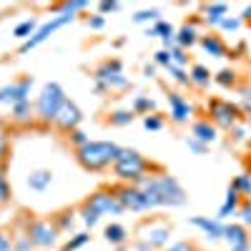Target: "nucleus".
Wrapping results in <instances>:
<instances>
[{
    "instance_id": "f257e3e1",
    "label": "nucleus",
    "mask_w": 251,
    "mask_h": 251,
    "mask_svg": "<svg viewBox=\"0 0 251 251\" xmlns=\"http://www.w3.org/2000/svg\"><path fill=\"white\" fill-rule=\"evenodd\" d=\"M141 188V194L146 196L149 208H158V206H183L186 203V191L181 188V183L174 176H146L136 183Z\"/></svg>"
},
{
    "instance_id": "f03ea898",
    "label": "nucleus",
    "mask_w": 251,
    "mask_h": 251,
    "mask_svg": "<svg viewBox=\"0 0 251 251\" xmlns=\"http://www.w3.org/2000/svg\"><path fill=\"white\" fill-rule=\"evenodd\" d=\"M118 153H121V146L113 141H88L83 149H78V161L91 171H100L116 163Z\"/></svg>"
},
{
    "instance_id": "7ed1b4c3",
    "label": "nucleus",
    "mask_w": 251,
    "mask_h": 251,
    "mask_svg": "<svg viewBox=\"0 0 251 251\" xmlns=\"http://www.w3.org/2000/svg\"><path fill=\"white\" fill-rule=\"evenodd\" d=\"M113 169H116L118 178L138 183L141 178H146L143 174H146V169H149V161H146L138 151H133V149H121V153H118V158L113 163Z\"/></svg>"
},
{
    "instance_id": "20e7f679",
    "label": "nucleus",
    "mask_w": 251,
    "mask_h": 251,
    "mask_svg": "<svg viewBox=\"0 0 251 251\" xmlns=\"http://www.w3.org/2000/svg\"><path fill=\"white\" fill-rule=\"evenodd\" d=\"M63 100H66V93H63L60 83H55V80L46 83L43 91H40V96H38V103H35L38 116L43 121H55V116H58V111L63 106Z\"/></svg>"
},
{
    "instance_id": "39448f33",
    "label": "nucleus",
    "mask_w": 251,
    "mask_h": 251,
    "mask_svg": "<svg viewBox=\"0 0 251 251\" xmlns=\"http://www.w3.org/2000/svg\"><path fill=\"white\" fill-rule=\"evenodd\" d=\"M128 86V78L123 75V66L121 60H111L106 66H100L96 71V88L103 93V91H118V88H126Z\"/></svg>"
},
{
    "instance_id": "423d86ee",
    "label": "nucleus",
    "mask_w": 251,
    "mask_h": 251,
    "mask_svg": "<svg viewBox=\"0 0 251 251\" xmlns=\"http://www.w3.org/2000/svg\"><path fill=\"white\" fill-rule=\"evenodd\" d=\"M68 23H73V15H66V13H60V15H55V18H50L48 23H43L40 25L23 46H20V53H28V50H33V48H38L40 43H46V40L58 30V28H63V25H68Z\"/></svg>"
},
{
    "instance_id": "0eeeda50",
    "label": "nucleus",
    "mask_w": 251,
    "mask_h": 251,
    "mask_svg": "<svg viewBox=\"0 0 251 251\" xmlns=\"http://www.w3.org/2000/svg\"><path fill=\"white\" fill-rule=\"evenodd\" d=\"M88 208H93V211L98 214V216H108V214H113V216H118V214H123L126 208H123V203L116 199V194H108V191H98V194H93L91 199H88V203H86Z\"/></svg>"
},
{
    "instance_id": "6e6552de",
    "label": "nucleus",
    "mask_w": 251,
    "mask_h": 251,
    "mask_svg": "<svg viewBox=\"0 0 251 251\" xmlns=\"http://www.w3.org/2000/svg\"><path fill=\"white\" fill-rule=\"evenodd\" d=\"M28 239L33 246H40V249H48V246H55L58 241V226H53L50 221H35L28 231Z\"/></svg>"
},
{
    "instance_id": "1a4fd4ad",
    "label": "nucleus",
    "mask_w": 251,
    "mask_h": 251,
    "mask_svg": "<svg viewBox=\"0 0 251 251\" xmlns=\"http://www.w3.org/2000/svg\"><path fill=\"white\" fill-rule=\"evenodd\" d=\"M30 88H33V78H20L15 83H8V86L0 88V103H10V106L23 103V100H28Z\"/></svg>"
},
{
    "instance_id": "9d476101",
    "label": "nucleus",
    "mask_w": 251,
    "mask_h": 251,
    "mask_svg": "<svg viewBox=\"0 0 251 251\" xmlns=\"http://www.w3.org/2000/svg\"><path fill=\"white\" fill-rule=\"evenodd\" d=\"M116 199L123 203V208H131V211H151L149 203H146V196L141 194L138 186H123V188H118Z\"/></svg>"
},
{
    "instance_id": "9b49d317",
    "label": "nucleus",
    "mask_w": 251,
    "mask_h": 251,
    "mask_svg": "<svg viewBox=\"0 0 251 251\" xmlns=\"http://www.w3.org/2000/svg\"><path fill=\"white\" fill-rule=\"evenodd\" d=\"M80 121H83L80 108L75 106L71 98H66V100H63V106H60V111H58V116H55V123L60 126V128H66V131H75L80 126Z\"/></svg>"
},
{
    "instance_id": "f8f14e48",
    "label": "nucleus",
    "mask_w": 251,
    "mask_h": 251,
    "mask_svg": "<svg viewBox=\"0 0 251 251\" xmlns=\"http://www.w3.org/2000/svg\"><path fill=\"white\" fill-rule=\"evenodd\" d=\"M208 111H211L214 121L219 126H224V128H231V126L236 123V118H239V111L231 106V103H226V100H211Z\"/></svg>"
},
{
    "instance_id": "ddd939ff",
    "label": "nucleus",
    "mask_w": 251,
    "mask_h": 251,
    "mask_svg": "<svg viewBox=\"0 0 251 251\" xmlns=\"http://www.w3.org/2000/svg\"><path fill=\"white\" fill-rule=\"evenodd\" d=\"M188 224H194V226H199L201 231L211 239V241H216V239H224V224L219 221V219H206V216H194V219H188Z\"/></svg>"
},
{
    "instance_id": "4468645a",
    "label": "nucleus",
    "mask_w": 251,
    "mask_h": 251,
    "mask_svg": "<svg viewBox=\"0 0 251 251\" xmlns=\"http://www.w3.org/2000/svg\"><path fill=\"white\" fill-rule=\"evenodd\" d=\"M224 239L228 241V246H231V251H249V236H246V228L244 226H226L224 228Z\"/></svg>"
},
{
    "instance_id": "2eb2a0df",
    "label": "nucleus",
    "mask_w": 251,
    "mask_h": 251,
    "mask_svg": "<svg viewBox=\"0 0 251 251\" xmlns=\"http://www.w3.org/2000/svg\"><path fill=\"white\" fill-rule=\"evenodd\" d=\"M169 236H171L169 226H151V228H146V231H143L141 241L149 249H161V246L169 244Z\"/></svg>"
},
{
    "instance_id": "dca6fc26",
    "label": "nucleus",
    "mask_w": 251,
    "mask_h": 251,
    "mask_svg": "<svg viewBox=\"0 0 251 251\" xmlns=\"http://www.w3.org/2000/svg\"><path fill=\"white\" fill-rule=\"evenodd\" d=\"M169 106H171V116H174L176 123H186L188 116H191V111H194L191 103H186L183 96H178V93H171L169 96Z\"/></svg>"
},
{
    "instance_id": "f3484780",
    "label": "nucleus",
    "mask_w": 251,
    "mask_h": 251,
    "mask_svg": "<svg viewBox=\"0 0 251 251\" xmlns=\"http://www.w3.org/2000/svg\"><path fill=\"white\" fill-rule=\"evenodd\" d=\"M53 183V174L48 169H38V171H30L28 174V188L30 191H46V188Z\"/></svg>"
},
{
    "instance_id": "a211bd4d",
    "label": "nucleus",
    "mask_w": 251,
    "mask_h": 251,
    "mask_svg": "<svg viewBox=\"0 0 251 251\" xmlns=\"http://www.w3.org/2000/svg\"><path fill=\"white\" fill-rule=\"evenodd\" d=\"M191 138H196V141H201V143H214L216 141V128L211 123H206V121H199V123H194V128H191Z\"/></svg>"
},
{
    "instance_id": "6ab92c4d",
    "label": "nucleus",
    "mask_w": 251,
    "mask_h": 251,
    "mask_svg": "<svg viewBox=\"0 0 251 251\" xmlns=\"http://www.w3.org/2000/svg\"><path fill=\"white\" fill-rule=\"evenodd\" d=\"M40 25H38V20L35 18H28V20H23V23H18L15 28H13V35L18 38V40H23V43H25V40L38 30Z\"/></svg>"
},
{
    "instance_id": "aec40b11",
    "label": "nucleus",
    "mask_w": 251,
    "mask_h": 251,
    "mask_svg": "<svg viewBox=\"0 0 251 251\" xmlns=\"http://www.w3.org/2000/svg\"><path fill=\"white\" fill-rule=\"evenodd\" d=\"M236 206H239V191H236V188H228V191H226V201H224V206L219 208V221L226 219L228 214H234Z\"/></svg>"
},
{
    "instance_id": "412c9836",
    "label": "nucleus",
    "mask_w": 251,
    "mask_h": 251,
    "mask_svg": "<svg viewBox=\"0 0 251 251\" xmlns=\"http://www.w3.org/2000/svg\"><path fill=\"white\" fill-rule=\"evenodd\" d=\"M226 5L224 3H216V5H208L206 8V23L208 25H221V20L226 18Z\"/></svg>"
},
{
    "instance_id": "4be33fe9",
    "label": "nucleus",
    "mask_w": 251,
    "mask_h": 251,
    "mask_svg": "<svg viewBox=\"0 0 251 251\" xmlns=\"http://www.w3.org/2000/svg\"><path fill=\"white\" fill-rule=\"evenodd\" d=\"M201 46H203L206 53H211L214 58H224V55H226V46L221 43L219 38H214V35H211V38H203V40H201Z\"/></svg>"
},
{
    "instance_id": "5701e85b",
    "label": "nucleus",
    "mask_w": 251,
    "mask_h": 251,
    "mask_svg": "<svg viewBox=\"0 0 251 251\" xmlns=\"http://www.w3.org/2000/svg\"><path fill=\"white\" fill-rule=\"evenodd\" d=\"M126 236H128V234H126V228L121 226V224H108L106 226V241L108 244H123L126 241Z\"/></svg>"
},
{
    "instance_id": "b1692460",
    "label": "nucleus",
    "mask_w": 251,
    "mask_h": 251,
    "mask_svg": "<svg viewBox=\"0 0 251 251\" xmlns=\"http://www.w3.org/2000/svg\"><path fill=\"white\" fill-rule=\"evenodd\" d=\"M149 38H169V35H176L171 23H166V20H158V23L153 28H149V33H146Z\"/></svg>"
},
{
    "instance_id": "393cba45",
    "label": "nucleus",
    "mask_w": 251,
    "mask_h": 251,
    "mask_svg": "<svg viewBox=\"0 0 251 251\" xmlns=\"http://www.w3.org/2000/svg\"><path fill=\"white\" fill-rule=\"evenodd\" d=\"M176 43H178L181 48H188V46H194V43H196V28H191V25L181 28V33L176 35Z\"/></svg>"
},
{
    "instance_id": "a878e982",
    "label": "nucleus",
    "mask_w": 251,
    "mask_h": 251,
    "mask_svg": "<svg viewBox=\"0 0 251 251\" xmlns=\"http://www.w3.org/2000/svg\"><path fill=\"white\" fill-rule=\"evenodd\" d=\"M13 118H15L18 123H25V121H30V100L15 103V106H13Z\"/></svg>"
},
{
    "instance_id": "bb28decb",
    "label": "nucleus",
    "mask_w": 251,
    "mask_h": 251,
    "mask_svg": "<svg viewBox=\"0 0 251 251\" xmlns=\"http://www.w3.org/2000/svg\"><path fill=\"white\" fill-rule=\"evenodd\" d=\"M191 80L199 83V86H208V83H211V73H208L203 66H194L191 68Z\"/></svg>"
},
{
    "instance_id": "cd10ccee",
    "label": "nucleus",
    "mask_w": 251,
    "mask_h": 251,
    "mask_svg": "<svg viewBox=\"0 0 251 251\" xmlns=\"http://www.w3.org/2000/svg\"><path fill=\"white\" fill-rule=\"evenodd\" d=\"M156 108V100L153 98H146V96H138L136 100H133V113H143V111H153Z\"/></svg>"
},
{
    "instance_id": "c85d7f7f",
    "label": "nucleus",
    "mask_w": 251,
    "mask_h": 251,
    "mask_svg": "<svg viewBox=\"0 0 251 251\" xmlns=\"http://www.w3.org/2000/svg\"><path fill=\"white\" fill-rule=\"evenodd\" d=\"M133 111H116L113 116H111V123L113 126H128V123H133Z\"/></svg>"
},
{
    "instance_id": "c756f323",
    "label": "nucleus",
    "mask_w": 251,
    "mask_h": 251,
    "mask_svg": "<svg viewBox=\"0 0 251 251\" xmlns=\"http://www.w3.org/2000/svg\"><path fill=\"white\" fill-rule=\"evenodd\" d=\"M88 241H91V236H88V234H75L66 246H63V251H75V249H80V246H86Z\"/></svg>"
},
{
    "instance_id": "7c9ffc66",
    "label": "nucleus",
    "mask_w": 251,
    "mask_h": 251,
    "mask_svg": "<svg viewBox=\"0 0 251 251\" xmlns=\"http://www.w3.org/2000/svg\"><path fill=\"white\" fill-rule=\"evenodd\" d=\"M149 20H156L158 23V10H141V13H136L133 15V23H149Z\"/></svg>"
},
{
    "instance_id": "2f4dec72",
    "label": "nucleus",
    "mask_w": 251,
    "mask_h": 251,
    "mask_svg": "<svg viewBox=\"0 0 251 251\" xmlns=\"http://www.w3.org/2000/svg\"><path fill=\"white\" fill-rule=\"evenodd\" d=\"M86 5H88L86 0H73V3H66V5H63V13H66V15H73V18H75V13H78V10H83Z\"/></svg>"
},
{
    "instance_id": "473e14b6",
    "label": "nucleus",
    "mask_w": 251,
    "mask_h": 251,
    "mask_svg": "<svg viewBox=\"0 0 251 251\" xmlns=\"http://www.w3.org/2000/svg\"><path fill=\"white\" fill-rule=\"evenodd\" d=\"M80 216H83V224H86V226H96V224H98V219H100V216L93 211V208H88V206H83Z\"/></svg>"
},
{
    "instance_id": "72a5a7b5",
    "label": "nucleus",
    "mask_w": 251,
    "mask_h": 251,
    "mask_svg": "<svg viewBox=\"0 0 251 251\" xmlns=\"http://www.w3.org/2000/svg\"><path fill=\"white\" fill-rule=\"evenodd\" d=\"M143 128H146V131H161V128H163V121L156 118V116H146V118H143Z\"/></svg>"
},
{
    "instance_id": "f704fd0d",
    "label": "nucleus",
    "mask_w": 251,
    "mask_h": 251,
    "mask_svg": "<svg viewBox=\"0 0 251 251\" xmlns=\"http://www.w3.org/2000/svg\"><path fill=\"white\" fill-rule=\"evenodd\" d=\"M231 188H236V191H244V194H251V178H249V176H239Z\"/></svg>"
},
{
    "instance_id": "c9c22d12",
    "label": "nucleus",
    "mask_w": 251,
    "mask_h": 251,
    "mask_svg": "<svg viewBox=\"0 0 251 251\" xmlns=\"http://www.w3.org/2000/svg\"><path fill=\"white\" fill-rule=\"evenodd\" d=\"M166 71H169V73H171V75H174V78H176L178 83H191V78H188V75L183 73V68H178V66H174V63H171V66H169V68H166Z\"/></svg>"
},
{
    "instance_id": "e433bc0d",
    "label": "nucleus",
    "mask_w": 251,
    "mask_h": 251,
    "mask_svg": "<svg viewBox=\"0 0 251 251\" xmlns=\"http://www.w3.org/2000/svg\"><path fill=\"white\" fill-rule=\"evenodd\" d=\"M71 138H73V143H78V149H83V146H86V143L91 141V138H88L86 133H83V131H78V128H75V131L71 133Z\"/></svg>"
},
{
    "instance_id": "4c0bfd02",
    "label": "nucleus",
    "mask_w": 251,
    "mask_h": 251,
    "mask_svg": "<svg viewBox=\"0 0 251 251\" xmlns=\"http://www.w3.org/2000/svg\"><path fill=\"white\" fill-rule=\"evenodd\" d=\"M186 146H188L194 153H206V143H201V141H196V138H188Z\"/></svg>"
},
{
    "instance_id": "58836bf2",
    "label": "nucleus",
    "mask_w": 251,
    "mask_h": 251,
    "mask_svg": "<svg viewBox=\"0 0 251 251\" xmlns=\"http://www.w3.org/2000/svg\"><path fill=\"white\" fill-rule=\"evenodd\" d=\"M239 25H241V23H239L236 18H224V20H221V28H224V30H239Z\"/></svg>"
},
{
    "instance_id": "ea45409f",
    "label": "nucleus",
    "mask_w": 251,
    "mask_h": 251,
    "mask_svg": "<svg viewBox=\"0 0 251 251\" xmlns=\"http://www.w3.org/2000/svg\"><path fill=\"white\" fill-rule=\"evenodd\" d=\"M156 63H161V66L169 68V66H171V53H169V50H158V53H156Z\"/></svg>"
},
{
    "instance_id": "a19ab883",
    "label": "nucleus",
    "mask_w": 251,
    "mask_h": 251,
    "mask_svg": "<svg viewBox=\"0 0 251 251\" xmlns=\"http://www.w3.org/2000/svg\"><path fill=\"white\" fill-rule=\"evenodd\" d=\"M103 25H106V18H103V15H93L88 20V28H93V30H100Z\"/></svg>"
},
{
    "instance_id": "79ce46f5",
    "label": "nucleus",
    "mask_w": 251,
    "mask_h": 251,
    "mask_svg": "<svg viewBox=\"0 0 251 251\" xmlns=\"http://www.w3.org/2000/svg\"><path fill=\"white\" fill-rule=\"evenodd\" d=\"M216 80L221 83V86H231V83H234V73H231V71H221Z\"/></svg>"
},
{
    "instance_id": "37998d69",
    "label": "nucleus",
    "mask_w": 251,
    "mask_h": 251,
    "mask_svg": "<svg viewBox=\"0 0 251 251\" xmlns=\"http://www.w3.org/2000/svg\"><path fill=\"white\" fill-rule=\"evenodd\" d=\"M10 199V191H8V183H5V176L0 171V201H8Z\"/></svg>"
},
{
    "instance_id": "c03bdc74",
    "label": "nucleus",
    "mask_w": 251,
    "mask_h": 251,
    "mask_svg": "<svg viewBox=\"0 0 251 251\" xmlns=\"http://www.w3.org/2000/svg\"><path fill=\"white\" fill-rule=\"evenodd\" d=\"M118 8H121V5H118V3H113V0H111V3H100V5H98V10H100V13H116Z\"/></svg>"
},
{
    "instance_id": "a18cd8bd",
    "label": "nucleus",
    "mask_w": 251,
    "mask_h": 251,
    "mask_svg": "<svg viewBox=\"0 0 251 251\" xmlns=\"http://www.w3.org/2000/svg\"><path fill=\"white\" fill-rule=\"evenodd\" d=\"M30 246H33V244H30V239L25 236V239H20V241L15 244V251H30Z\"/></svg>"
},
{
    "instance_id": "49530a36",
    "label": "nucleus",
    "mask_w": 251,
    "mask_h": 251,
    "mask_svg": "<svg viewBox=\"0 0 251 251\" xmlns=\"http://www.w3.org/2000/svg\"><path fill=\"white\" fill-rule=\"evenodd\" d=\"M0 251H13V244L5 234H0Z\"/></svg>"
},
{
    "instance_id": "de8ad7c7",
    "label": "nucleus",
    "mask_w": 251,
    "mask_h": 251,
    "mask_svg": "<svg viewBox=\"0 0 251 251\" xmlns=\"http://www.w3.org/2000/svg\"><path fill=\"white\" fill-rule=\"evenodd\" d=\"M241 219H244V224H251V203H246L241 208Z\"/></svg>"
},
{
    "instance_id": "09e8293b",
    "label": "nucleus",
    "mask_w": 251,
    "mask_h": 251,
    "mask_svg": "<svg viewBox=\"0 0 251 251\" xmlns=\"http://www.w3.org/2000/svg\"><path fill=\"white\" fill-rule=\"evenodd\" d=\"M166 251H191V246H188L186 241H178V244H174L171 249H166Z\"/></svg>"
},
{
    "instance_id": "8fccbe9b",
    "label": "nucleus",
    "mask_w": 251,
    "mask_h": 251,
    "mask_svg": "<svg viewBox=\"0 0 251 251\" xmlns=\"http://www.w3.org/2000/svg\"><path fill=\"white\" fill-rule=\"evenodd\" d=\"M143 73L149 75V78H153V75H156V68L151 66V63H146V66H143Z\"/></svg>"
},
{
    "instance_id": "3c124183",
    "label": "nucleus",
    "mask_w": 251,
    "mask_h": 251,
    "mask_svg": "<svg viewBox=\"0 0 251 251\" xmlns=\"http://www.w3.org/2000/svg\"><path fill=\"white\" fill-rule=\"evenodd\" d=\"M133 251H153V249H149V246H146V244H143V241H138V244H136V249H133Z\"/></svg>"
},
{
    "instance_id": "603ef678",
    "label": "nucleus",
    "mask_w": 251,
    "mask_h": 251,
    "mask_svg": "<svg viewBox=\"0 0 251 251\" xmlns=\"http://www.w3.org/2000/svg\"><path fill=\"white\" fill-rule=\"evenodd\" d=\"M3 153H5V138L0 136V158H3Z\"/></svg>"
},
{
    "instance_id": "864d4df0",
    "label": "nucleus",
    "mask_w": 251,
    "mask_h": 251,
    "mask_svg": "<svg viewBox=\"0 0 251 251\" xmlns=\"http://www.w3.org/2000/svg\"><path fill=\"white\" fill-rule=\"evenodd\" d=\"M249 126H251V118H249Z\"/></svg>"
}]
</instances>
